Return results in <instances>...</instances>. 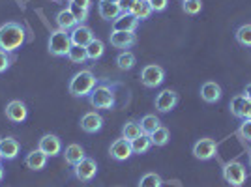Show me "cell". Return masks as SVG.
<instances>
[{"label": "cell", "instance_id": "cell-35", "mask_svg": "<svg viewBox=\"0 0 251 187\" xmlns=\"http://www.w3.org/2000/svg\"><path fill=\"white\" fill-rule=\"evenodd\" d=\"M68 10L74 13V17L77 19V23H79V24H83V23L88 19V10H84V8H81V6L70 4V6H68Z\"/></svg>", "mask_w": 251, "mask_h": 187}, {"label": "cell", "instance_id": "cell-37", "mask_svg": "<svg viewBox=\"0 0 251 187\" xmlns=\"http://www.w3.org/2000/svg\"><path fill=\"white\" fill-rule=\"evenodd\" d=\"M240 135L246 139V140H250L251 142V120H242V124H240Z\"/></svg>", "mask_w": 251, "mask_h": 187}, {"label": "cell", "instance_id": "cell-22", "mask_svg": "<svg viewBox=\"0 0 251 187\" xmlns=\"http://www.w3.org/2000/svg\"><path fill=\"white\" fill-rule=\"evenodd\" d=\"M64 157H66V163L75 166L77 163H81L86 156H84V148L81 144H70L64 152Z\"/></svg>", "mask_w": 251, "mask_h": 187}, {"label": "cell", "instance_id": "cell-5", "mask_svg": "<svg viewBox=\"0 0 251 187\" xmlns=\"http://www.w3.org/2000/svg\"><path fill=\"white\" fill-rule=\"evenodd\" d=\"M223 180L230 184L232 187H242L248 180V172H246V166L242 165L240 161H229L223 165Z\"/></svg>", "mask_w": 251, "mask_h": 187}, {"label": "cell", "instance_id": "cell-15", "mask_svg": "<svg viewBox=\"0 0 251 187\" xmlns=\"http://www.w3.org/2000/svg\"><path fill=\"white\" fill-rule=\"evenodd\" d=\"M19 150H21V144H19L17 139H11V137L0 139V156H2V159H8V161L15 159L19 156Z\"/></svg>", "mask_w": 251, "mask_h": 187}, {"label": "cell", "instance_id": "cell-38", "mask_svg": "<svg viewBox=\"0 0 251 187\" xmlns=\"http://www.w3.org/2000/svg\"><path fill=\"white\" fill-rule=\"evenodd\" d=\"M148 4H150L152 11H165L169 0H148Z\"/></svg>", "mask_w": 251, "mask_h": 187}, {"label": "cell", "instance_id": "cell-43", "mask_svg": "<svg viewBox=\"0 0 251 187\" xmlns=\"http://www.w3.org/2000/svg\"><path fill=\"white\" fill-rule=\"evenodd\" d=\"M2 178H4V168L0 166V182H2Z\"/></svg>", "mask_w": 251, "mask_h": 187}, {"label": "cell", "instance_id": "cell-33", "mask_svg": "<svg viewBox=\"0 0 251 187\" xmlns=\"http://www.w3.org/2000/svg\"><path fill=\"white\" fill-rule=\"evenodd\" d=\"M163 186V180L156 172H147L145 176L139 180V187H161Z\"/></svg>", "mask_w": 251, "mask_h": 187}, {"label": "cell", "instance_id": "cell-44", "mask_svg": "<svg viewBox=\"0 0 251 187\" xmlns=\"http://www.w3.org/2000/svg\"><path fill=\"white\" fill-rule=\"evenodd\" d=\"M101 2H111V4H116L118 0H101Z\"/></svg>", "mask_w": 251, "mask_h": 187}, {"label": "cell", "instance_id": "cell-21", "mask_svg": "<svg viewBox=\"0 0 251 187\" xmlns=\"http://www.w3.org/2000/svg\"><path fill=\"white\" fill-rule=\"evenodd\" d=\"M98 11H100V17L105 19V21H115L116 17L122 13L120 11V6L118 4H111V2H101L100 0V6H98Z\"/></svg>", "mask_w": 251, "mask_h": 187}, {"label": "cell", "instance_id": "cell-42", "mask_svg": "<svg viewBox=\"0 0 251 187\" xmlns=\"http://www.w3.org/2000/svg\"><path fill=\"white\" fill-rule=\"evenodd\" d=\"M246 118H248V120H251V105H250V111H248V115H246ZM246 118H244V120H246Z\"/></svg>", "mask_w": 251, "mask_h": 187}, {"label": "cell", "instance_id": "cell-2", "mask_svg": "<svg viewBox=\"0 0 251 187\" xmlns=\"http://www.w3.org/2000/svg\"><path fill=\"white\" fill-rule=\"evenodd\" d=\"M96 88V77L90 70H83V71L75 73L70 81L68 90L74 97H84L90 95V92Z\"/></svg>", "mask_w": 251, "mask_h": 187}, {"label": "cell", "instance_id": "cell-50", "mask_svg": "<svg viewBox=\"0 0 251 187\" xmlns=\"http://www.w3.org/2000/svg\"><path fill=\"white\" fill-rule=\"evenodd\" d=\"M145 2H148V0H145Z\"/></svg>", "mask_w": 251, "mask_h": 187}, {"label": "cell", "instance_id": "cell-3", "mask_svg": "<svg viewBox=\"0 0 251 187\" xmlns=\"http://www.w3.org/2000/svg\"><path fill=\"white\" fill-rule=\"evenodd\" d=\"M88 101L94 109H113L116 103L115 90L109 84H100L88 95Z\"/></svg>", "mask_w": 251, "mask_h": 187}, {"label": "cell", "instance_id": "cell-25", "mask_svg": "<svg viewBox=\"0 0 251 187\" xmlns=\"http://www.w3.org/2000/svg\"><path fill=\"white\" fill-rule=\"evenodd\" d=\"M84 49H86V56H88V60H100L105 52V43L101 42V40L94 38V40L88 43Z\"/></svg>", "mask_w": 251, "mask_h": 187}, {"label": "cell", "instance_id": "cell-23", "mask_svg": "<svg viewBox=\"0 0 251 187\" xmlns=\"http://www.w3.org/2000/svg\"><path fill=\"white\" fill-rule=\"evenodd\" d=\"M129 13L135 17L137 21H147V19H150V15H152L154 11H152V8H150L148 2H145V0H137Z\"/></svg>", "mask_w": 251, "mask_h": 187}, {"label": "cell", "instance_id": "cell-30", "mask_svg": "<svg viewBox=\"0 0 251 187\" xmlns=\"http://www.w3.org/2000/svg\"><path fill=\"white\" fill-rule=\"evenodd\" d=\"M169 129L167 127H163V125H159L156 131L150 135V140H152V146H165L169 142Z\"/></svg>", "mask_w": 251, "mask_h": 187}, {"label": "cell", "instance_id": "cell-31", "mask_svg": "<svg viewBox=\"0 0 251 187\" xmlns=\"http://www.w3.org/2000/svg\"><path fill=\"white\" fill-rule=\"evenodd\" d=\"M234 36H236V42L240 43L242 47H251V23L242 24Z\"/></svg>", "mask_w": 251, "mask_h": 187}, {"label": "cell", "instance_id": "cell-1", "mask_svg": "<svg viewBox=\"0 0 251 187\" xmlns=\"http://www.w3.org/2000/svg\"><path fill=\"white\" fill-rule=\"evenodd\" d=\"M25 43V28L19 23H4L0 26V51L15 52Z\"/></svg>", "mask_w": 251, "mask_h": 187}, {"label": "cell", "instance_id": "cell-14", "mask_svg": "<svg viewBox=\"0 0 251 187\" xmlns=\"http://www.w3.org/2000/svg\"><path fill=\"white\" fill-rule=\"evenodd\" d=\"M111 45L115 49H129L137 43V36L135 32H111V38H109Z\"/></svg>", "mask_w": 251, "mask_h": 187}, {"label": "cell", "instance_id": "cell-4", "mask_svg": "<svg viewBox=\"0 0 251 187\" xmlns=\"http://www.w3.org/2000/svg\"><path fill=\"white\" fill-rule=\"evenodd\" d=\"M47 49L52 56H68V52L72 49V38L66 30H52L49 36V43Z\"/></svg>", "mask_w": 251, "mask_h": 187}, {"label": "cell", "instance_id": "cell-7", "mask_svg": "<svg viewBox=\"0 0 251 187\" xmlns=\"http://www.w3.org/2000/svg\"><path fill=\"white\" fill-rule=\"evenodd\" d=\"M218 154V142L214 139H199L193 144V156L201 161H208Z\"/></svg>", "mask_w": 251, "mask_h": 187}, {"label": "cell", "instance_id": "cell-48", "mask_svg": "<svg viewBox=\"0 0 251 187\" xmlns=\"http://www.w3.org/2000/svg\"><path fill=\"white\" fill-rule=\"evenodd\" d=\"M182 2H186V0H182Z\"/></svg>", "mask_w": 251, "mask_h": 187}, {"label": "cell", "instance_id": "cell-47", "mask_svg": "<svg viewBox=\"0 0 251 187\" xmlns=\"http://www.w3.org/2000/svg\"><path fill=\"white\" fill-rule=\"evenodd\" d=\"M68 2H74V0H68Z\"/></svg>", "mask_w": 251, "mask_h": 187}, {"label": "cell", "instance_id": "cell-8", "mask_svg": "<svg viewBox=\"0 0 251 187\" xmlns=\"http://www.w3.org/2000/svg\"><path fill=\"white\" fill-rule=\"evenodd\" d=\"M154 103H156V109L159 113H171L178 105V94L175 90H171V88L161 90L156 95V101Z\"/></svg>", "mask_w": 251, "mask_h": 187}, {"label": "cell", "instance_id": "cell-13", "mask_svg": "<svg viewBox=\"0 0 251 187\" xmlns=\"http://www.w3.org/2000/svg\"><path fill=\"white\" fill-rule=\"evenodd\" d=\"M70 38H72V45L86 47L88 43L94 40V34H92V28H90V26H86V24H77V26L72 28V32H70Z\"/></svg>", "mask_w": 251, "mask_h": 187}, {"label": "cell", "instance_id": "cell-17", "mask_svg": "<svg viewBox=\"0 0 251 187\" xmlns=\"http://www.w3.org/2000/svg\"><path fill=\"white\" fill-rule=\"evenodd\" d=\"M103 127V118L98 113H86L81 118V129L84 133H98Z\"/></svg>", "mask_w": 251, "mask_h": 187}, {"label": "cell", "instance_id": "cell-26", "mask_svg": "<svg viewBox=\"0 0 251 187\" xmlns=\"http://www.w3.org/2000/svg\"><path fill=\"white\" fill-rule=\"evenodd\" d=\"M139 124H141V131H143L145 135H152L157 127L161 125V120H159L156 115H147V116H143V120H141Z\"/></svg>", "mask_w": 251, "mask_h": 187}, {"label": "cell", "instance_id": "cell-40", "mask_svg": "<svg viewBox=\"0 0 251 187\" xmlns=\"http://www.w3.org/2000/svg\"><path fill=\"white\" fill-rule=\"evenodd\" d=\"M70 4H75V6H81L84 10H88L90 4H92V0H74V2H70Z\"/></svg>", "mask_w": 251, "mask_h": 187}, {"label": "cell", "instance_id": "cell-9", "mask_svg": "<svg viewBox=\"0 0 251 187\" xmlns=\"http://www.w3.org/2000/svg\"><path fill=\"white\" fill-rule=\"evenodd\" d=\"M98 174V163L92 157H84L81 163L75 165V178L81 182H90Z\"/></svg>", "mask_w": 251, "mask_h": 187}, {"label": "cell", "instance_id": "cell-29", "mask_svg": "<svg viewBox=\"0 0 251 187\" xmlns=\"http://www.w3.org/2000/svg\"><path fill=\"white\" fill-rule=\"evenodd\" d=\"M143 131H141V124L139 122H126L124 124V127H122V137H124L126 140H133V139H137V137L141 135Z\"/></svg>", "mask_w": 251, "mask_h": 187}, {"label": "cell", "instance_id": "cell-39", "mask_svg": "<svg viewBox=\"0 0 251 187\" xmlns=\"http://www.w3.org/2000/svg\"><path fill=\"white\" fill-rule=\"evenodd\" d=\"M135 2H137V0H118L116 4L120 6V11H122V13H129Z\"/></svg>", "mask_w": 251, "mask_h": 187}, {"label": "cell", "instance_id": "cell-20", "mask_svg": "<svg viewBox=\"0 0 251 187\" xmlns=\"http://www.w3.org/2000/svg\"><path fill=\"white\" fill-rule=\"evenodd\" d=\"M25 163L32 170H42L47 165V156L43 154L42 150H32L30 154L26 156V159H25Z\"/></svg>", "mask_w": 251, "mask_h": 187}, {"label": "cell", "instance_id": "cell-16", "mask_svg": "<svg viewBox=\"0 0 251 187\" xmlns=\"http://www.w3.org/2000/svg\"><path fill=\"white\" fill-rule=\"evenodd\" d=\"M137 21L131 13H120L113 21V30L115 32H135L137 30Z\"/></svg>", "mask_w": 251, "mask_h": 187}, {"label": "cell", "instance_id": "cell-49", "mask_svg": "<svg viewBox=\"0 0 251 187\" xmlns=\"http://www.w3.org/2000/svg\"><path fill=\"white\" fill-rule=\"evenodd\" d=\"M0 159H2V156H0Z\"/></svg>", "mask_w": 251, "mask_h": 187}, {"label": "cell", "instance_id": "cell-24", "mask_svg": "<svg viewBox=\"0 0 251 187\" xmlns=\"http://www.w3.org/2000/svg\"><path fill=\"white\" fill-rule=\"evenodd\" d=\"M246 103H248V97H246L244 94H240V95H234V97L230 99V103H229L230 115L234 116V118H240V120H244Z\"/></svg>", "mask_w": 251, "mask_h": 187}, {"label": "cell", "instance_id": "cell-28", "mask_svg": "<svg viewBox=\"0 0 251 187\" xmlns=\"http://www.w3.org/2000/svg\"><path fill=\"white\" fill-rule=\"evenodd\" d=\"M135 54L131 51H122L118 56H116V66L122 70V71H129V70H133V66H135Z\"/></svg>", "mask_w": 251, "mask_h": 187}, {"label": "cell", "instance_id": "cell-27", "mask_svg": "<svg viewBox=\"0 0 251 187\" xmlns=\"http://www.w3.org/2000/svg\"><path fill=\"white\" fill-rule=\"evenodd\" d=\"M150 146H152V140H150V135H145V133H141V135L131 140V150H133V154H147L148 150H150Z\"/></svg>", "mask_w": 251, "mask_h": 187}, {"label": "cell", "instance_id": "cell-6", "mask_svg": "<svg viewBox=\"0 0 251 187\" xmlns=\"http://www.w3.org/2000/svg\"><path fill=\"white\" fill-rule=\"evenodd\" d=\"M165 81V70L157 64H148L141 71V83L147 88H156Z\"/></svg>", "mask_w": 251, "mask_h": 187}, {"label": "cell", "instance_id": "cell-45", "mask_svg": "<svg viewBox=\"0 0 251 187\" xmlns=\"http://www.w3.org/2000/svg\"><path fill=\"white\" fill-rule=\"evenodd\" d=\"M51 2H60V0H51Z\"/></svg>", "mask_w": 251, "mask_h": 187}, {"label": "cell", "instance_id": "cell-34", "mask_svg": "<svg viewBox=\"0 0 251 187\" xmlns=\"http://www.w3.org/2000/svg\"><path fill=\"white\" fill-rule=\"evenodd\" d=\"M182 10L186 15H199L202 11V0H186L182 2Z\"/></svg>", "mask_w": 251, "mask_h": 187}, {"label": "cell", "instance_id": "cell-11", "mask_svg": "<svg viewBox=\"0 0 251 187\" xmlns=\"http://www.w3.org/2000/svg\"><path fill=\"white\" fill-rule=\"evenodd\" d=\"M109 156L113 157L115 161H126L133 156V150H131V142L126 140L124 137L122 139H116L115 142L109 148Z\"/></svg>", "mask_w": 251, "mask_h": 187}, {"label": "cell", "instance_id": "cell-36", "mask_svg": "<svg viewBox=\"0 0 251 187\" xmlns=\"http://www.w3.org/2000/svg\"><path fill=\"white\" fill-rule=\"evenodd\" d=\"M11 60H13V56H10V52L0 51V73H4L8 68H10Z\"/></svg>", "mask_w": 251, "mask_h": 187}, {"label": "cell", "instance_id": "cell-32", "mask_svg": "<svg viewBox=\"0 0 251 187\" xmlns=\"http://www.w3.org/2000/svg\"><path fill=\"white\" fill-rule=\"evenodd\" d=\"M68 58H70V62H74V64H84L88 60L86 49H84V47H79V45H72V49L68 52Z\"/></svg>", "mask_w": 251, "mask_h": 187}, {"label": "cell", "instance_id": "cell-19", "mask_svg": "<svg viewBox=\"0 0 251 187\" xmlns=\"http://www.w3.org/2000/svg\"><path fill=\"white\" fill-rule=\"evenodd\" d=\"M56 24H58L60 30L70 32L72 28H75L79 23H77V19L74 17V13L66 8V10H60L58 13H56Z\"/></svg>", "mask_w": 251, "mask_h": 187}, {"label": "cell", "instance_id": "cell-41", "mask_svg": "<svg viewBox=\"0 0 251 187\" xmlns=\"http://www.w3.org/2000/svg\"><path fill=\"white\" fill-rule=\"evenodd\" d=\"M244 95L248 97V99H251V83L246 84V90H244Z\"/></svg>", "mask_w": 251, "mask_h": 187}, {"label": "cell", "instance_id": "cell-10", "mask_svg": "<svg viewBox=\"0 0 251 187\" xmlns=\"http://www.w3.org/2000/svg\"><path fill=\"white\" fill-rule=\"evenodd\" d=\"M26 116H28V109H26V105L23 103L21 99H13V101L6 105V118L13 124L25 122Z\"/></svg>", "mask_w": 251, "mask_h": 187}, {"label": "cell", "instance_id": "cell-18", "mask_svg": "<svg viewBox=\"0 0 251 187\" xmlns=\"http://www.w3.org/2000/svg\"><path fill=\"white\" fill-rule=\"evenodd\" d=\"M201 97L206 103H218L221 99V86L214 81H206L201 86Z\"/></svg>", "mask_w": 251, "mask_h": 187}, {"label": "cell", "instance_id": "cell-12", "mask_svg": "<svg viewBox=\"0 0 251 187\" xmlns=\"http://www.w3.org/2000/svg\"><path fill=\"white\" fill-rule=\"evenodd\" d=\"M38 150H42L47 157H54L62 152V142H60V139H58L56 135L47 133V135H43L42 139H40Z\"/></svg>", "mask_w": 251, "mask_h": 187}, {"label": "cell", "instance_id": "cell-46", "mask_svg": "<svg viewBox=\"0 0 251 187\" xmlns=\"http://www.w3.org/2000/svg\"><path fill=\"white\" fill-rule=\"evenodd\" d=\"M250 166H251V156H250Z\"/></svg>", "mask_w": 251, "mask_h": 187}]
</instances>
